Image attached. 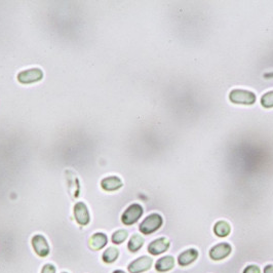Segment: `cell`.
I'll use <instances>...</instances> for the list:
<instances>
[{
  "label": "cell",
  "instance_id": "6da1fadb",
  "mask_svg": "<svg viewBox=\"0 0 273 273\" xmlns=\"http://www.w3.org/2000/svg\"><path fill=\"white\" fill-rule=\"evenodd\" d=\"M163 223L162 217L160 214H151L149 215L144 221L141 223L139 229L143 234H151L158 230Z\"/></svg>",
  "mask_w": 273,
  "mask_h": 273
},
{
  "label": "cell",
  "instance_id": "7a4b0ae2",
  "mask_svg": "<svg viewBox=\"0 0 273 273\" xmlns=\"http://www.w3.org/2000/svg\"><path fill=\"white\" fill-rule=\"evenodd\" d=\"M229 100L233 104L240 105H253L256 102V95L253 92L245 90H232L229 94Z\"/></svg>",
  "mask_w": 273,
  "mask_h": 273
},
{
  "label": "cell",
  "instance_id": "3957f363",
  "mask_svg": "<svg viewBox=\"0 0 273 273\" xmlns=\"http://www.w3.org/2000/svg\"><path fill=\"white\" fill-rule=\"evenodd\" d=\"M143 215V208L141 207L139 204L130 205L122 214L121 221L125 225L130 226L135 224L138 220L142 217Z\"/></svg>",
  "mask_w": 273,
  "mask_h": 273
},
{
  "label": "cell",
  "instance_id": "277c9868",
  "mask_svg": "<svg viewBox=\"0 0 273 273\" xmlns=\"http://www.w3.org/2000/svg\"><path fill=\"white\" fill-rule=\"evenodd\" d=\"M42 77L43 73L41 70L38 68H33L25 70V71H22L17 74V80L23 84H30L41 80Z\"/></svg>",
  "mask_w": 273,
  "mask_h": 273
},
{
  "label": "cell",
  "instance_id": "5b68a950",
  "mask_svg": "<svg viewBox=\"0 0 273 273\" xmlns=\"http://www.w3.org/2000/svg\"><path fill=\"white\" fill-rule=\"evenodd\" d=\"M152 263H153L152 258L143 256L131 262L128 265V269L130 273H142L150 269L152 266Z\"/></svg>",
  "mask_w": 273,
  "mask_h": 273
},
{
  "label": "cell",
  "instance_id": "8992f818",
  "mask_svg": "<svg viewBox=\"0 0 273 273\" xmlns=\"http://www.w3.org/2000/svg\"><path fill=\"white\" fill-rule=\"evenodd\" d=\"M32 246L39 257H47L49 254V245L45 236L37 234L33 236L32 239Z\"/></svg>",
  "mask_w": 273,
  "mask_h": 273
},
{
  "label": "cell",
  "instance_id": "52a82bcc",
  "mask_svg": "<svg viewBox=\"0 0 273 273\" xmlns=\"http://www.w3.org/2000/svg\"><path fill=\"white\" fill-rule=\"evenodd\" d=\"M231 251H232V248L229 243H226V242L219 243V244H216L215 246H213L212 250L209 251V257L215 261L223 260L230 255Z\"/></svg>",
  "mask_w": 273,
  "mask_h": 273
},
{
  "label": "cell",
  "instance_id": "ba28073f",
  "mask_svg": "<svg viewBox=\"0 0 273 273\" xmlns=\"http://www.w3.org/2000/svg\"><path fill=\"white\" fill-rule=\"evenodd\" d=\"M74 217L79 225L85 226L90 223L91 216L89 209H87V207L83 202H77L74 206Z\"/></svg>",
  "mask_w": 273,
  "mask_h": 273
},
{
  "label": "cell",
  "instance_id": "9c48e42d",
  "mask_svg": "<svg viewBox=\"0 0 273 273\" xmlns=\"http://www.w3.org/2000/svg\"><path fill=\"white\" fill-rule=\"evenodd\" d=\"M170 248V241H167L164 237H161L153 241L150 244L148 245V252L150 253L153 256H157L164 252H166Z\"/></svg>",
  "mask_w": 273,
  "mask_h": 273
},
{
  "label": "cell",
  "instance_id": "30bf717a",
  "mask_svg": "<svg viewBox=\"0 0 273 273\" xmlns=\"http://www.w3.org/2000/svg\"><path fill=\"white\" fill-rule=\"evenodd\" d=\"M122 181L116 177V176H111L102 180L101 186L105 191H115L122 187Z\"/></svg>",
  "mask_w": 273,
  "mask_h": 273
},
{
  "label": "cell",
  "instance_id": "8fae6325",
  "mask_svg": "<svg viewBox=\"0 0 273 273\" xmlns=\"http://www.w3.org/2000/svg\"><path fill=\"white\" fill-rule=\"evenodd\" d=\"M198 258V252L195 249H190L183 252L178 257V263L181 266H188Z\"/></svg>",
  "mask_w": 273,
  "mask_h": 273
},
{
  "label": "cell",
  "instance_id": "7c38bea8",
  "mask_svg": "<svg viewBox=\"0 0 273 273\" xmlns=\"http://www.w3.org/2000/svg\"><path fill=\"white\" fill-rule=\"evenodd\" d=\"M107 242H108L107 236L104 233H96L90 239L89 245L93 251H99L103 249L104 246L107 244Z\"/></svg>",
  "mask_w": 273,
  "mask_h": 273
},
{
  "label": "cell",
  "instance_id": "4fadbf2b",
  "mask_svg": "<svg viewBox=\"0 0 273 273\" xmlns=\"http://www.w3.org/2000/svg\"><path fill=\"white\" fill-rule=\"evenodd\" d=\"M175 266V259L172 256H165L161 258L155 264V269L158 272L170 271Z\"/></svg>",
  "mask_w": 273,
  "mask_h": 273
},
{
  "label": "cell",
  "instance_id": "5bb4252c",
  "mask_svg": "<svg viewBox=\"0 0 273 273\" xmlns=\"http://www.w3.org/2000/svg\"><path fill=\"white\" fill-rule=\"evenodd\" d=\"M214 232L219 237H226L231 232V227L226 221H219L214 226Z\"/></svg>",
  "mask_w": 273,
  "mask_h": 273
},
{
  "label": "cell",
  "instance_id": "9a60e30c",
  "mask_svg": "<svg viewBox=\"0 0 273 273\" xmlns=\"http://www.w3.org/2000/svg\"><path fill=\"white\" fill-rule=\"evenodd\" d=\"M144 244V239L140 234H134L130 237L128 248L131 253L138 252Z\"/></svg>",
  "mask_w": 273,
  "mask_h": 273
},
{
  "label": "cell",
  "instance_id": "2e32d148",
  "mask_svg": "<svg viewBox=\"0 0 273 273\" xmlns=\"http://www.w3.org/2000/svg\"><path fill=\"white\" fill-rule=\"evenodd\" d=\"M118 255H119V252L117 249L115 248H109L108 250H106L104 252L103 254V261L105 263H113V262H115L116 259L118 258Z\"/></svg>",
  "mask_w": 273,
  "mask_h": 273
},
{
  "label": "cell",
  "instance_id": "e0dca14e",
  "mask_svg": "<svg viewBox=\"0 0 273 273\" xmlns=\"http://www.w3.org/2000/svg\"><path fill=\"white\" fill-rule=\"evenodd\" d=\"M128 233L127 230H122V229L121 230H117L112 235V242L115 244H120L128 239Z\"/></svg>",
  "mask_w": 273,
  "mask_h": 273
},
{
  "label": "cell",
  "instance_id": "ac0fdd59",
  "mask_svg": "<svg viewBox=\"0 0 273 273\" xmlns=\"http://www.w3.org/2000/svg\"><path fill=\"white\" fill-rule=\"evenodd\" d=\"M261 105L266 109L273 108V91H270L262 96Z\"/></svg>",
  "mask_w": 273,
  "mask_h": 273
},
{
  "label": "cell",
  "instance_id": "d6986e66",
  "mask_svg": "<svg viewBox=\"0 0 273 273\" xmlns=\"http://www.w3.org/2000/svg\"><path fill=\"white\" fill-rule=\"evenodd\" d=\"M243 273H261V271H260V268L258 266L251 265V266H248L243 270Z\"/></svg>",
  "mask_w": 273,
  "mask_h": 273
},
{
  "label": "cell",
  "instance_id": "ffe728a7",
  "mask_svg": "<svg viewBox=\"0 0 273 273\" xmlns=\"http://www.w3.org/2000/svg\"><path fill=\"white\" fill-rule=\"evenodd\" d=\"M41 273H56V268L51 264H47V265L43 266Z\"/></svg>",
  "mask_w": 273,
  "mask_h": 273
},
{
  "label": "cell",
  "instance_id": "44dd1931",
  "mask_svg": "<svg viewBox=\"0 0 273 273\" xmlns=\"http://www.w3.org/2000/svg\"><path fill=\"white\" fill-rule=\"evenodd\" d=\"M264 273H273V265H267L264 268Z\"/></svg>",
  "mask_w": 273,
  "mask_h": 273
},
{
  "label": "cell",
  "instance_id": "7402d4cb",
  "mask_svg": "<svg viewBox=\"0 0 273 273\" xmlns=\"http://www.w3.org/2000/svg\"><path fill=\"white\" fill-rule=\"evenodd\" d=\"M113 273H126V272H123V271H121V270H116V271H114Z\"/></svg>",
  "mask_w": 273,
  "mask_h": 273
},
{
  "label": "cell",
  "instance_id": "603a6c76",
  "mask_svg": "<svg viewBox=\"0 0 273 273\" xmlns=\"http://www.w3.org/2000/svg\"><path fill=\"white\" fill-rule=\"evenodd\" d=\"M63 273H67V272H63Z\"/></svg>",
  "mask_w": 273,
  "mask_h": 273
}]
</instances>
